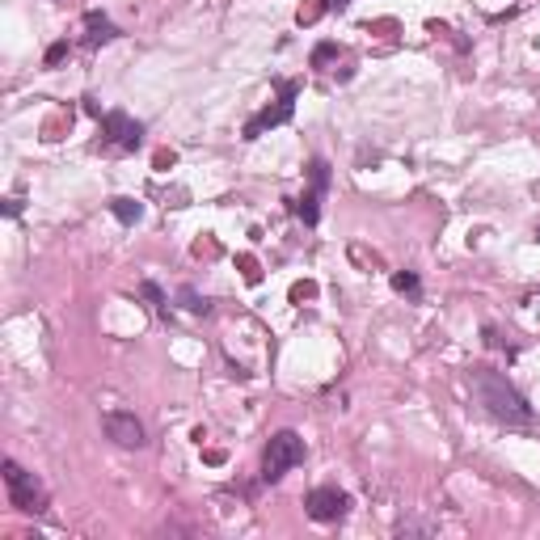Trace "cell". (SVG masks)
<instances>
[{"label": "cell", "instance_id": "cell-17", "mask_svg": "<svg viewBox=\"0 0 540 540\" xmlns=\"http://www.w3.org/2000/svg\"><path fill=\"white\" fill-rule=\"evenodd\" d=\"M68 60V42H56V47H47V68H56Z\"/></svg>", "mask_w": 540, "mask_h": 540}, {"label": "cell", "instance_id": "cell-9", "mask_svg": "<svg viewBox=\"0 0 540 540\" xmlns=\"http://www.w3.org/2000/svg\"><path fill=\"white\" fill-rule=\"evenodd\" d=\"M110 211H115V220H119V224H140L144 203H135V199H115V203H110Z\"/></svg>", "mask_w": 540, "mask_h": 540}, {"label": "cell", "instance_id": "cell-14", "mask_svg": "<svg viewBox=\"0 0 540 540\" xmlns=\"http://www.w3.org/2000/svg\"><path fill=\"white\" fill-rule=\"evenodd\" d=\"M178 300H182V308H190V312H207V308H211V304H207L194 287H182V292H178Z\"/></svg>", "mask_w": 540, "mask_h": 540}, {"label": "cell", "instance_id": "cell-16", "mask_svg": "<svg viewBox=\"0 0 540 540\" xmlns=\"http://www.w3.org/2000/svg\"><path fill=\"white\" fill-rule=\"evenodd\" d=\"M334 56H338V47H334V42H321V47H317V51H312V64H317V68H321V64H330V60H334Z\"/></svg>", "mask_w": 540, "mask_h": 540}, {"label": "cell", "instance_id": "cell-6", "mask_svg": "<svg viewBox=\"0 0 540 540\" xmlns=\"http://www.w3.org/2000/svg\"><path fill=\"white\" fill-rule=\"evenodd\" d=\"M304 507H308V515H312L317 523H334V519L346 515L351 498L338 490V485H321V490H312V494L304 498Z\"/></svg>", "mask_w": 540, "mask_h": 540}, {"label": "cell", "instance_id": "cell-10", "mask_svg": "<svg viewBox=\"0 0 540 540\" xmlns=\"http://www.w3.org/2000/svg\"><path fill=\"white\" fill-rule=\"evenodd\" d=\"M317 203H321V190H312V186H308V190H304V199L296 203V215H300L304 224H317V215H321V211H317Z\"/></svg>", "mask_w": 540, "mask_h": 540}, {"label": "cell", "instance_id": "cell-4", "mask_svg": "<svg viewBox=\"0 0 540 540\" xmlns=\"http://www.w3.org/2000/svg\"><path fill=\"white\" fill-rule=\"evenodd\" d=\"M296 93H300V85H296V81H279V101H275V106H266L262 115H253V119L245 123V140H258L262 131H270V127L287 123V119L296 115Z\"/></svg>", "mask_w": 540, "mask_h": 540}, {"label": "cell", "instance_id": "cell-11", "mask_svg": "<svg viewBox=\"0 0 540 540\" xmlns=\"http://www.w3.org/2000/svg\"><path fill=\"white\" fill-rule=\"evenodd\" d=\"M308 186H312V190H321V194L330 190V165H326L321 156H317L312 165H308Z\"/></svg>", "mask_w": 540, "mask_h": 540}, {"label": "cell", "instance_id": "cell-5", "mask_svg": "<svg viewBox=\"0 0 540 540\" xmlns=\"http://www.w3.org/2000/svg\"><path fill=\"white\" fill-rule=\"evenodd\" d=\"M101 135H106V144L127 148V152H135L144 144V127L131 115H123V110H106L101 115Z\"/></svg>", "mask_w": 540, "mask_h": 540}, {"label": "cell", "instance_id": "cell-8", "mask_svg": "<svg viewBox=\"0 0 540 540\" xmlns=\"http://www.w3.org/2000/svg\"><path fill=\"white\" fill-rule=\"evenodd\" d=\"M85 30H89V34H85V42H89V47H101V42H110V38L119 34V30H115V22L106 17V13H97V9H93V13H85Z\"/></svg>", "mask_w": 540, "mask_h": 540}, {"label": "cell", "instance_id": "cell-2", "mask_svg": "<svg viewBox=\"0 0 540 540\" xmlns=\"http://www.w3.org/2000/svg\"><path fill=\"white\" fill-rule=\"evenodd\" d=\"M5 490H9V503L17 511H26V515H42L47 511V485L34 473H26L17 460H5Z\"/></svg>", "mask_w": 540, "mask_h": 540}, {"label": "cell", "instance_id": "cell-15", "mask_svg": "<svg viewBox=\"0 0 540 540\" xmlns=\"http://www.w3.org/2000/svg\"><path fill=\"white\" fill-rule=\"evenodd\" d=\"M237 266H241V275H245V283H262V266H258V258H249V253H241V258H237Z\"/></svg>", "mask_w": 540, "mask_h": 540}, {"label": "cell", "instance_id": "cell-3", "mask_svg": "<svg viewBox=\"0 0 540 540\" xmlns=\"http://www.w3.org/2000/svg\"><path fill=\"white\" fill-rule=\"evenodd\" d=\"M300 460H304V439L296 435V430H279V435H270V444L262 452V477L266 481H279Z\"/></svg>", "mask_w": 540, "mask_h": 540}, {"label": "cell", "instance_id": "cell-12", "mask_svg": "<svg viewBox=\"0 0 540 540\" xmlns=\"http://www.w3.org/2000/svg\"><path fill=\"white\" fill-rule=\"evenodd\" d=\"M326 9H330V0H304V5H300V13H296V22H300V26H312L321 13H326Z\"/></svg>", "mask_w": 540, "mask_h": 540}, {"label": "cell", "instance_id": "cell-18", "mask_svg": "<svg viewBox=\"0 0 540 540\" xmlns=\"http://www.w3.org/2000/svg\"><path fill=\"white\" fill-rule=\"evenodd\" d=\"M312 296H317L312 283H296V287H292V300H296V304H300V300H312Z\"/></svg>", "mask_w": 540, "mask_h": 540}, {"label": "cell", "instance_id": "cell-7", "mask_svg": "<svg viewBox=\"0 0 540 540\" xmlns=\"http://www.w3.org/2000/svg\"><path fill=\"white\" fill-rule=\"evenodd\" d=\"M101 430L110 435L119 448H144V422L135 414H123V410H110L101 414Z\"/></svg>", "mask_w": 540, "mask_h": 540}, {"label": "cell", "instance_id": "cell-21", "mask_svg": "<svg viewBox=\"0 0 540 540\" xmlns=\"http://www.w3.org/2000/svg\"><path fill=\"white\" fill-rule=\"evenodd\" d=\"M536 241H540V228H536Z\"/></svg>", "mask_w": 540, "mask_h": 540}, {"label": "cell", "instance_id": "cell-1", "mask_svg": "<svg viewBox=\"0 0 540 540\" xmlns=\"http://www.w3.org/2000/svg\"><path fill=\"white\" fill-rule=\"evenodd\" d=\"M469 393L477 397V405L490 414V418H498V422H507V426H528L532 422V410H528V401L511 389V380L503 371H494V367H473L469 371Z\"/></svg>", "mask_w": 540, "mask_h": 540}, {"label": "cell", "instance_id": "cell-20", "mask_svg": "<svg viewBox=\"0 0 540 540\" xmlns=\"http://www.w3.org/2000/svg\"><path fill=\"white\" fill-rule=\"evenodd\" d=\"M174 160H178L174 152H156V169H169V165H174Z\"/></svg>", "mask_w": 540, "mask_h": 540}, {"label": "cell", "instance_id": "cell-13", "mask_svg": "<svg viewBox=\"0 0 540 540\" xmlns=\"http://www.w3.org/2000/svg\"><path fill=\"white\" fill-rule=\"evenodd\" d=\"M393 292H401V296H418V275H414V270H397V275H393Z\"/></svg>", "mask_w": 540, "mask_h": 540}, {"label": "cell", "instance_id": "cell-19", "mask_svg": "<svg viewBox=\"0 0 540 540\" xmlns=\"http://www.w3.org/2000/svg\"><path fill=\"white\" fill-rule=\"evenodd\" d=\"M144 296H148V300H152V304H165V296H160V287H156V283H152V279H148V283H144Z\"/></svg>", "mask_w": 540, "mask_h": 540}]
</instances>
